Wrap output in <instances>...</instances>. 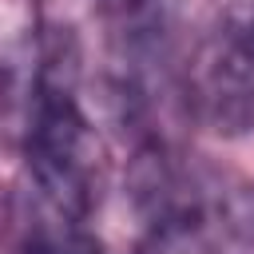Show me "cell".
Here are the masks:
<instances>
[{
	"mask_svg": "<svg viewBox=\"0 0 254 254\" xmlns=\"http://www.w3.org/2000/svg\"><path fill=\"white\" fill-rule=\"evenodd\" d=\"M131 198L143 218L139 254H246L254 246V194L202 159L159 143L139 151Z\"/></svg>",
	"mask_w": 254,
	"mask_h": 254,
	"instance_id": "6da1fadb",
	"label": "cell"
},
{
	"mask_svg": "<svg viewBox=\"0 0 254 254\" xmlns=\"http://www.w3.org/2000/svg\"><path fill=\"white\" fill-rule=\"evenodd\" d=\"M24 163L48 210L71 222L95 214L107 183V151L67 75H40L24 131Z\"/></svg>",
	"mask_w": 254,
	"mask_h": 254,
	"instance_id": "7a4b0ae2",
	"label": "cell"
},
{
	"mask_svg": "<svg viewBox=\"0 0 254 254\" xmlns=\"http://www.w3.org/2000/svg\"><path fill=\"white\" fill-rule=\"evenodd\" d=\"M183 103L214 135L254 131V4L230 8L190 48Z\"/></svg>",
	"mask_w": 254,
	"mask_h": 254,
	"instance_id": "3957f363",
	"label": "cell"
},
{
	"mask_svg": "<svg viewBox=\"0 0 254 254\" xmlns=\"http://www.w3.org/2000/svg\"><path fill=\"white\" fill-rule=\"evenodd\" d=\"M16 254H107V246L95 234H87L83 222H71L44 206V218L20 234Z\"/></svg>",
	"mask_w": 254,
	"mask_h": 254,
	"instance_id": "277c9868",
	"label": "cell"
}]
</instances>
